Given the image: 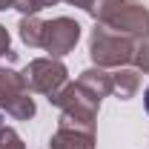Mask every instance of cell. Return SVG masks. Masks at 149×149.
Segmentation results:
<instances>
[{
  "instance_id": "6da1fadb",
  "label": "cell",
  "mask_w": 149,
  "mask_h": 149,
  "mask_svg": "<svg viewBox=\"0 0 149 149\" xmlns=\"http://www.w3.org/2000/svg\"><path fill=\"white\" fill-rule=\"evenodd\" d=\"M143 106H146V112H149V86H146V92H143Z\"/></svg>"
}]
</instances>
